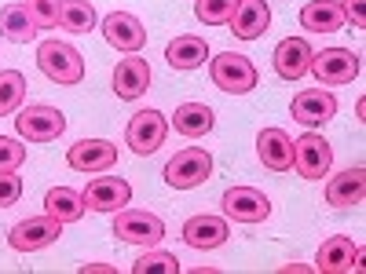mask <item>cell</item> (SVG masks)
<instances>
[{
    "mask_svg": "<svg viewBox=\"0 0 366 274\" xmlns=\"http://www.w3.org/2000/svg\"><path fill=\"white\" fill-rule=\"evenodd\" d=\"M37 66L51 84H81L84 81V59L66 41H41Z\"/></svg>",
    "mask_w": 366,
    "mask_h": 274,
    "instance_id": "cell-1",
    "label": "cell"
},
{
    "mask_svg": "<svg viewBox=\"0 0 366 274\" xmlns=\"http://www.w3.org/2000/svg\"><path fill=\"white\" fill-rule=\"evenodd\" d=\"M114 238L125 241V245L154 249L158 241L165 238V223H162V216H154V212H147V208H117Z\"/></svg>",
    "mask_w": 366,
    "mask_h": 274,
    "instance_id": "cell-2",
    "label": "cell"
},
{
    "mask_svg": "<svg viewBox=\"0 0 366 274\" xmlns=\"http://www.w3.org/2000/svg\"><path fill=\"white\" fill-rule=\"evenodd\" d=\"M209 77L212 84H217L220 91H227V96H246V91L257 88V66L249 63L246 55H238V51H224L217 55L209 63Z\"/></svg>",
    "mask_w": 366,
    "mask_h": 274,
    "instance_id": "cell-3",
    "label": "cell"
},
{
    "mask_svg": "<svg viewBox=\"0 0 366 274\" xmlns=\"http://www.w3.org/2000/svg\"><path fill=\"white\" fill-rule=\"evenodd\" d=\"M362 63L359 55L348 51V48H326V51H315L312 55V66L308 73H315V81L322 88H341V84H352L359 77Z\"/></svg>",
    "mask_w": 366,
    "mask_h": 274,
    "instance_id": "cell-4",
    "label": "cell"
},
{
    "mask_svg": "<svg viewBox=\"0 0 366 274\" xmlns=\"http://www.w3.org/2000/svg\"><path fill=\"white\" fill-rule=\"evenodd\" d=\"M15 128L29 143H51V139H59V136L66 132V117H63V110H55L48 103H34V106H22L19 110Z\"/></svg>",
    "mask_w": 366,
    "mask_h": 274,
    "instance_id": "cell-5",
    "label": "cell"
},
{
    "mask_svg": "<svg viewBox=\"0 0 366 274\" xmlns=\"http://www.w3.org/2000/svg\"><path fill=\"white\" fill-rule=\"evenodd\" d=\"M212 176V158L202 146H187L165 165V183L176 191H194Z\"/></svg>",
    "mask_w": 366,
    "mask_h": 274,
    "instance_id": "cell-6",
    "label": "cell"
},
{
    "mask_svg": "<svg viewBox=\"0 0 366 274\" xmlns=\"http://www.w3.org/2000/svg\"><path fill=\"white\" fill-rule=\"evenodd\" d=\"M59 238H63V223L51 220L48 212H44V216H29V220L15 223L8 230V245L15 253H41V249L55 245Z\"/></svg>",
    "mask_w": 366,
    "mask_h": 274,
    "instance_id": "cell-7",
    "label": "cell"
},
{
    "mask_svg": "<svg viewBox=\"0 0 366 274\" xmlns=\"http://www.w3.org/2000/svg\"><path fill=\"white\" fill-rule=\"evenodd\" d=\"M165 136H169V121H165L162 110H139V113H132L129 128H125V143H129L132 154H139V158L154 154V150L165 143Z\"/></svg>",
    "mask_w": 366,
    "mask_h": 274,
    "instance_id": "cell-8",
    "label": "cell"
},
{
    "mask_svg": "<svg viewBox=\"0 0 366 274\" xmlns=\"http://www.w3.org/2000/svg\"><path fill=\"white\" fill-rule=\"evenodd\" d=\"M333 165V146L315 136V132H304L300 139H293V168L304 179H322Z\"/></svg>",
    "mask_w": 366,
    "mask_h": 274,
    "instance_id": "cell-9",
    "label": "cell"
},
{
    "mask_svg": "<svg viewBox=\"0 0 366 274\" xmlns=\"http://www.w3.org/2000/svg\"><path fill=\"white\" fill-rule=\"evenodd\" d=\"M224 212L234 223H264L271 216V201L257 187H231L224 191Z\"/></svg>",
    "mask_w": 366,
    "mask_h": 274,
    "instance_id": "cell-10",
    "label": "cell"
},
{
    "mask_svg": "<svg viewBox=\"0 0 366 274\" xmlns=\"http://www.w3.org/2000/svg\"><path fill=\"white\" fill-rule=\"evenodd\" d=\"M81 198H84V208H92V212H117L129 205L132 187L121 176H99L81 191Z\"/></svg>",
    "mask_w": 366,
    "mask_h": 274,
    "instance_id": "cell-11",
    "label": "cell"
},
{
    "mask_svg": "<svg viewBox=\"0 0 366 274\" xmlns=\"http://www.w3.org/2000/svg\"><path fill=\"white\" fill-rule=\"evenodd\" d=\"M359 260H362V249L355 245V241L345 238V234H333V238H326L319 245L315 270H322V274H345V270H359L362 267Z\"/></svg>",
    "mask_w": 366,
    "mask_h": 274,
    "instance_id": "cell-12",
    "label": "cell"
},
{
    "mask_svg": "<svg viewBox=\"0 0 366 274\" xmlns=\"http://www.w3.org/2000/svg\"><path fill=\"white\" fill-rule=\"evenodd\" d=\"M99 29H103L107 44L117 48V51L136 55V51L147 44V29H143V22H139L136 15H129V11H110V15L103 19Z\"/></svg>",
    "mask_w": 366,
    "mask_h": 274,
    "instance_id": "cell-13",
    "label": "cell"
},
{
    "mask_svg": "<svg viewBox=\"0 0 366 274\" xmlns=\"http://www.w3.org/2000/svg\"><path fill=\"white\" fill-rule=\"evenodd\" d=\"M66 165L77 172H110L117 165V146L107 139H81L66 150Z\"/></svg>",
    "mask_w": 366,
    "mask_h": 274,
    "instance_id": "cell-14",
    "label": "cell"
},
{
    "mask_svg": "<svg viewBox=\"0 0 366 274\" xmlns=\"http://www.w3.org/2000/svg\"><path fill=\"white\" fill-rule=\"evenodd\" d=\"M290 113H293L297 125L319 128V125H326V121L337 113V99H333L330 91H322V88H308V91H300V96H293Z\"/></svg>",
    "mask_w": 366,
    "mask_h": 274,
    "instance_id": "cell-15",
    "label": "cell"
},
{
    "mask_svg": "<svg viewBox=\"0 0 366 274\" xmlns=\"http://www.w3.org/2000/svg\"><path fill=\"white\" fill-rule=\"evenodd\" d=\"M312 55L315 51H312L308 37H286V41H279V48H274V55H271L274 73H279L282 81H300L312 66Z\"/></svg>",
    "mask_w": 366,
    "mask_h": 274,
    "instance_id": "cell-16",
    "label": "cell"
},
{
    "mask_svg": "<svg viewBox=\"0 0 366 274\" xmlns=\"http://www.w3.org/2000/svg\"><path fill=\"white\" fill-rule=\"evenodd\" d=\"M231 34L238 41H257L267 34V26H271V8H267V0H238V8L231 15Z\"/></svg>",
    "mask_w": 366,
    "mask_h": 274,
    "instance_id": "cell-17",
    "label": "cell"
},
{
    "mask_svg": "<svg viewBox=\"0 0 366 274\" xmlns=\"http://www.w3.org/2000/svg\"><path fill=\"white\" fill-rule=\"evenodd\" d=\"M231 238V227L227 220L220 216H209V212H202V216H191L187 223H183V241H187L191 249H220L224 241Z\"/></svg>",
    "mask_w": 366,
    "mask_h": 274,
    "instance_id": "cell-18",
    "label": "cell"
},
{
    "mask_svg": "<svg viewBox=\"0 0 366 274\" xmlns=\"http://www.w3.org/2000/svg\"><path fill=\"white\" fill-rule=\"evenodd\" d=\"M150 88V63L139 55H129V59H121V63L114 66V91H117V99H139L143 91Z\"/></svg>",
    "mask_w": 366,
    "mask_h": 274,
    "instance_id": "cell-19",
    "label": "cell"
},
{
    "mask_svg": "<svg viewBox=\"0 0 366 274\" xmlns=\"http://www.w3.org/2000/svg\"><path fill=\"white\" fill-rule=\"evenodd\" d=\"M257 158L271 172H290L293 168V139L282 128H264L257 136Z\"/></svg>",
    "mask_w": 366,
    "mask_h": 274,
    "instance_id": "cell-20",
    "label": "cell"
},
{
    "mask_svg": "<svg viewBox=\"0 0 366 274\" xmlns=\"http://www.w3.org/2000/svg\"><path fill=\"white\" fill-rule=\"evenodd\" d=\"M362 198H366V172L359 165L326 183V205H333V208H352Z\"/></svg>",
    "mask_w": 366,
    "mask_h": 274,
    "instance_id": "cell-21",
    "label": "cell"
},
{
    "mask_svg": "<svg viewBox=\"0 0 366 274\" xmlns=\"http://www.w3.org/2000/svg\"><path fill=\"white\" fill-rule=\"evenodd\" d=\"M300 26L312 29V34H337L345 26V11L337 0H308L300 8Z\"/></svg>",
    "mask_w": 366,
    "mask_h": 274,
    "instance_id": "cell-22",
    "label": "cell"
},
{
    "mask_svg": "<svg viewBox=\"0 0 366 274\" xmlns=\"http://www.w3.org/2000/svg\"><path fill=\"white\" fill-rule=\"evenodd\" d=\"M205 59H209V44L194 34H179L165 48V63L172 70H198V66H205Z\"/></svg>",
    "mask_w": 366,
    "mask_h": 274,
    "instance_id": "cell-23",
    "label": "cell"
},
{
    "mask_svg": "<svg viewBox=\"0 0 366 274\" xmlns=\"http://www.w3.org/2000/svg\"><path fill=\"white\" fill-rule=\"evenodd\" d=\"M212 125H217V117H212V110L205 103H183L172 113V128L187 139H202L205 132H212Z\"/></svg>",
    "mask_w": 366,
    "mask_h": 274,
    "instance_id": "cell-24",
    "label": "cell"
},
{
    "mask_svg": "<svg viewBox=\"0 0 366 274\" xmlns=\"http://www.w3.org/2000/svg\"><path fill=\"white\" fill-rule=\"evenodd\" d=\"M44 212L51 220H59V223H77L81 216H84V198L74 191V187H51L48 194H44Z\"/></svg>",
    "mask_w": 366,
    "mask_h": 274,
    "instance_id": "cell-25",
    "label": "cell"
},
{
    "mask_svg": "<svg viewBox=\"0 0 366 274\" xmlns=\"http://www.w3.org/2000/svg\"><path fill=\"white\" fill-rule=\"evenodd\" d=\"M41 34V29L34 26V19H29L26 4H8L0 8V37L11 41V44H29Z\"/></svg>",
    "mask_w": 366,
    "mask_h": 274,
    "instance_id": "cell-26",
    "label": "cell"
},
{
    "mask_svg": "<svg viewBox=\"0 0 366 274\" xmlns=\"http://www.w3.org/2000/svg\"><path fill=\"white\" fill-rule=\"evenodd\" d=\"M96 8L88 0H63V8H59V29H66V34H88V29H96Z\"/></svg>",
    "mask_w": 366,
    "mask_h": 274,
    "instance_id": "cell-27",
    "label": "cell"
},
{
    "mask_svg": "<svg viewBox=\"0 0 366 274\" xmlns=\"http://www.w3.org/2000/svg\"><path fill=\"white\" fill-rule=\"evenodd\" d=\"M26 103V77L19 70H0V117L19 113Z\"/></svg>",
    "mask_w": 366,
    "mask_h": 274,
    "instance_id": "cell-28",
    "label": "cell"
},
{
    "mask_svg": "<svg viewBox=\"0 0 366 274\" xmlns=\"http://www.w3.org/2000/svg\"><path fill=\"white\" fill-rule=\"evenodd\" d=\"M132 274H179V260L172 253H158V249H147L136 263Z\"/></svg>",
    "mask_w": 366,
    "mask_h": 274,
    "instance_id": "cell-29",
    "label": "cell"
},
{
    "mask_svg": "<svg viewBox=\"0 0 366 274\" xmlns=\"http://www.w3.org/2000/svg\"><path fill=\"white\" fill-rule=\"evenodd\" d=\"M234 8H238V0H198L194 15L205 26H227L231 15H234Z\"/></svg>",
    "mask_w": 366,
    "mask_h": 274,
    "instance_id": "cell-30",
    "label": "cell"
},
{
    "mask_svg": "<svg viewBox=\"0 0 366 274\" xmlns=\"http://www.w3.org/2000/svg\"><path fill=\"white\" fill-rule=\"evenodd\" d=\"M59 8H63V0H26V11H29L37 29L59 26Z\"/></svg>",
    "mask_w": 366,
    "mask_h": 274,
    "instance_id": "cell-31",
    "label": "cell"
},
{
    "mask_svg": "<svg viewBox=\"0 0 366 274\" xmlns=\"http://www.w3.org/2000/svg\"><path fill=\"white\" fill-rule=\"evenodd\" d=\"M22 161H26V146L19 139L0 136V172H19Z\"/></svg>",
    "mask_w": 366,
    "mask_h": 274,
    "instance_id": "cell-32",
    "label": "cell"
},
{
    "mask_svg": "<svg viewBox=\"0 0 366 274\" xmlns=\"http://www.w3.org/2000/svg\"><path fill=\"white\" fill-rule=\"evenodd\" d=\"M22 198V176L15 172H0V208H11Z\"/></svg>",
    "mask_w": 366,
    "mask_h": 274,
    "instance_id": "cell-33",
    "label": "cell"
},
{
    "mask_svg": "<svg viewBox=\"0 0 366 274\" xmlns=\"http://www.w3.org/2000/svg\"><path fill=\"white\" fill-rule=\"evenodd\" d=\"M341 11H345V19H352V26H362V22H366V15H362V0H345Z\"/></svg>",
    "mask_w": 366,
    "mask_h": 274,
    "instance_id": "cell-34",
    "label": "cell"
},
{
    "mask_svg": "<svg viewBox=\"0 0 366 274\" xmlns=\"http://www.w3.org/2000/svg\"><path fill=\"white\" fill-rule=\"evenodd\" d=\"M81 274H114V267L110 263H84Z\"/></svg>",
    "mask_w": 366,
    "mask_h": 274,
    "instance_id": "cell-35",
    "label": "cell"
}]
</instances>
